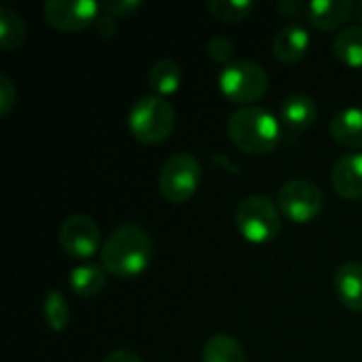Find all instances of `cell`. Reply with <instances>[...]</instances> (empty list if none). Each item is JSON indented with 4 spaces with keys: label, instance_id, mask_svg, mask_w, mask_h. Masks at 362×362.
Returning a JSON list of instances; mask_svg holds the SVG:
<instances>
[{
    "label": "cell",
    "instance_id": "cell-1",
    "mask_svg": "<svg viewBox=\"0 0 362 362\" xmlns=\"http://www.w3.org/2000/svg\"><path fill=\"white\" fill-rule=\"evenodd\" d=\"M153 259V244L148 233L138 225L117 227L102 246V267L106 274L119 278L140 276Z\"/></svg>",
    "mask_w": 362,
    "mask_h": 362
},
{
    "label": "cell",
    "instance_id": "cell-2",
    "mask_svg": "<svg viewBox=\"0 0 362 362\" xmlns=\"http://www.w3.org/2000/svg\"><path fill=\"white\" fill-rule=\"evenodd\" d=\"M231 142L246 155H267L282 138V127L278 119L259 106L238 108L227 123Z\"/></svg>",
    "mask_w": 362,
    "mask_h": 362
},
{
    "label": "cell",
    "instance_id": "cell-3",
    "mask_svg": "<svg viewBox=\"0 0 362 362\" xmlns=\"http://www.w3.org/2000/svg\"><path fill=\"white\" fill-rule=\"evenodd\" d=\"M129 132L142 144H159L174 132L176 112L159 95L140 98L129 110Z\"/></svg>",
    "mask_w": 362,
    "mask_h": 362
},
{
    "label": "cell",
    "instance_id": "cell-4",
    "mask_svg": "<svg viewBox=\"0 0 362 362\" xmlns=\"http://www.w3.org/2000/svg\"><path fill=\"white\" fill-rule=\"evenodd\" d=\"M269 76L263 66L248 62V59H238L225 66L218 74V89L223 95L240 106H248L257 100H261L267 91Z\"/></svg>",
    "mask_w": 362,
    "mask_h": 362
},
{
    "label": "cell",
    "instance_id": "cell-5",
    "mask_svg": "<svg viewBox=\"0 0 362 362\" xmlns=\"http://www.w3.org/2000/svg\"><path fill=\"white\" fill-rule=\"evenodd\" d=\"M235 227L248 242L267 244L280 233L282 216L269 197L250 195L235 210Z\"/></svg>",
    "mask_w": 362,
    "mask_h": 362
},
{
    "label": "cell",
    "instance_id": "cell-6",
    "mask_svg": "<svg viewBox=\"0 0 362 362\" xmlns=\"http://www.w3.org/2000/svg\"><path fill=\"white\" fill-rule=\"evenodd\" d=\"M202 182V165L189 153L172 155L159 172L161 195L170 204H187Z\"/></svg>",
    "mask_w": 362,
    "mask_h": 362
},
{
    "label": "cell",
    "instance_id": "cell-7",
    "mask_svg": "<svg viewBox=\"0 0 362 362\" xmlns=\"http://www.w3.org/2000/svg\"><path fill=\"white\" fill-rule=\"evenodd\" d=\"M325 204V195L320 187L305 178L288 180L278 193V206L284 216H288L297 225H305L314 221Z\"/></svg>",
    "mask_w": 362,
    "mask_h": 362
},
{
    "label": "cell",
    "instance_id": "cell-8",
    "mask_svg": "<svg viewBox=\"0 0 362 362\" xmlns=\"http://www.w3.org/2000/svg\"><path fill=\"white\" fill-rule=\"evenodd\" d=\"M102 6L93 0H49L42 8L45 21L59 32H81L93 25Z\"/></svg>",
    "mask_w": 362,
    "mask_h": 362
},
{
    "label": "cell",
    "instance_id": "cell-9",
    "mask_svg": "<svg viewBox=\"0 0 362 362\" xmlns=\"http://www.w3.org/2000/svg\"><path fill=\"white\" fill-rule=\"evenodd\" d=\"M59 244L72 259H91L102 246V233L95 221L85 214H74L64 221L59 229Z\"/></svg>",
    "mask_w": 362,
    "mask_h": 362
},
{
    "label": "cell",
    "instance_id": "cell-10",
    "mask_svg": "<svg viewBox=\"0 0 362 362\" xmlns=\"http://www.w3.org/2000/svg\"><path fill=\"white\" fill-rule=\"evenodd\" d=\"M354 11H356V4H352L350 0H314L305 6L308 21L314 28L327 30V32L344 25L352 17Z\"/></svg>",
    "mask_w": 362,
    "mask_h": 362
},
{
    "label": "cell",
    "instance_id": "cell-11",
    "mask_svg": "<svg viewBox=\"0 0 362 362\" xmlns=\"http://www.w3.org/2000/svg\"><path fill=\"white\" fill-rule=\"evenodd\" d=\"M333 189L346 199H362V153L341 157L331 174Z\"/></svg>",
    "mask_w": 362,
    "mask_h": 362
},
{
    "label": "cell",
    "instance_id": "cell-12",
    "mask_svg": "<svg viewBox=\"0 0 362 362\" xmlns=\"http://www.w3.org/2000/svg\"><path fill=\"white\" fill-rule=\"evenodd\" d=\"M308 47H310V34L301 25H284L282 30H278L272 42V51L276 59L284 64L299 62L308 53Z\"/></svg>",
    "mask_w": 362,
    "mask_h": 362
},
{
    "label": "cell",
    "instance_id": "cell-13",
    "mask_svg": "<svg viewBox=\"0 0 362 362\" xmlns=\"http://www.w3.org/2000/svg\"><path fill=\"white\" fill-rule=\"evenodd\" d=\"M335 291L350 312H362V263H344L335 274Z\"/></svg>",
    "mask_w": 362,
    "mask_h": 362
},
{
    "label": "cell",
    "instance_id": "cell-14",
    "mask_svg": "<svg viewBox=\"0 0 362 362\" xmlns=\"http://www.w3.org/2000/svg\"><path fill=\"white\" fill-rule=\"evenodd\" d=\"M316 117H318V108L310 95L297 93V95H291L282 104V121L286 127H291L295 132L312 127Z\"/></svg>",
    "mask_w": 362,
    "mask_h": 362
},
{
    "label": "cell",
    "instance_id": "cell-15",
    "mask_svg": "<svg viewBox=\"0 0 362 362\" xmlns=\"http://www.w3.org/2000/svg\"><path fill=\"white\" fill-rule=\"evenodd\" d=\"M331 134L335 142L348 148H362V110L348 108L339 112L331 123Z\"/></svg>",
    "mask_w": 362,
    "mask_h": 362
},
{
    "label": "cell",
    "instance_id": "cell-16",
    "mask_svg": "<svg viewBox=\"0 0 362 362\" xmlns=\"http://www.w3.org/2000/svg\"><path fill=\"white\" fill-rule=\"evenodd\" d=\"M68 282L76 297H95L106 286V269L100 265H78L70 272Z\"/></svg>",
    "mask_w": 362,
    "mask_h": 362
},
{
    "label": "cell",
    "instance_id": "cell-17",
    "mask_svg": "<svg viewBox=\"0 0 362 362\" xmlns=\"http://www.w3.org/2000/svg\"><path fill=\"white\" fill-rule=\"evenodd\" d=\"M202 362H248L246 352L231 335H214L202 350Z\"/></svg>",
    "mask_w": 362,
    "mask_h": 362
},
{
    "label": "cell",
    "instance_id": "cell-18",
    "mask_svg": "<svg viewBox=\"0 0 362 362\" xmlns=\"http://www.w3.org/2000/svg\"><path fill=\"white\" fill-rule=\"evenodd\" d=\"M180 81H182V70L174 59H168V57L159 59L148 70V85L159 98L176 93L180 87Z\"/></svg>",
    "mask_w": 362,
    "mask_h": 362
},
{
    "label": "cell",
    "instance_id": "cell-19",
    "mask_svg": "<svg viewBox=\"0 0 362 362\" xmlns=\"http://www.w3.org/2000/svg\"><path fill=\"white\" fill-rule=\"evenodd\" d=\"M333 51L350 68H362V25H352L335 36Z\"/></svg>",
    "mask_w": 362,
    "mask_h": 362
},
{
    "label": "cell",
    "instance_id": "cell-20",
    "mask_svg": "<svg viewBox=\"0 0 362 362\" xmlns=\"http://www.w3.org/2000/svg\"><path fill=\"white\" fill-rule=\"evenodd\" d=\"M25 40V23L8 6L0 8V47L4 51H15L23 45Z\"/></svg>",
    "mask_w": 362,
    "mask_h": 362
},
{
    "label": "cell",
    "instance_id": "cell-21",
    "mask_svg": "<svg viewBox=\"0 0 362 362\" xmlns=\"http://www.w3.org/2000/svg\"><path fill=\"white\" fill-rule=\"evenodd\" d=\"M42 312H45L47 327L51 331H55V333L66 331V327L70 322V310H68V303H66V299H64V295L59 291H49L45 295Z\"/></svg>",
    "mask_w": 362,
    "mask_h": 362
},
{
    "label": "cell",
    "instance_id": "cell-22",
    "mask_svg": "<svg viewBox=\"0 0 362 362\" xmlns=\"http://www.w3.org/2000/svg\"><path fill=\"white\" fill-rule=\"evenodd\" d=\"M208 8L221 21L238 23V21L248 19L255 4L250 0H208Z\"/></svg>",
    "mask_w": 362,
    "mask_h": 362
},
{
    "label": "cell",
    "instance_id": "cell-23",
    "mask_svg": "<svg viewBox=\"0 0 362 362\" xmlns=\"http://www.w3.org/2000/svg\"><path fill=\"white\" fill-rule=\"evenodd\" d=\"M208 55L216 64L229 66L231 64V57H233V42L227 36H214L208 42Z\"/></svg>",
    "mask_w": 362,
    "mask_h": 362
},
{
    "label": "cell",
    "instance_id": "cell-24",
    "mask_svg": "<svg viewBox=\"0 0 362 362\" xmlns=\"http://www.w3.org/2000/svg\"><path fill=\"white\" fill-rule=\"evenodd\" d=\"M100 6H102V13H106L115 19H125V17L134 15L142 6V2L140 0H106Z\"/></svg>",
    "mask_w": 362,
    "mask_h": 362
},
{
    "label": "cell",
    "instance_id": "cell-25",
    "mask_svg": "<svg viewBox=\"0 0 362 362\" xmlns=\"http://www.w3.org/2000/svg\"><path fill=\"white\" fill-rule=\"evenodd\" d=\"M17 104V91L8 76H0V117H8Z\"/></svg>",
    "mask_w": 362,
    "mask_h": 362
},
{
    "label": "cell",
    "instance_id": "cell-26",
    "mask_svg": "<svg viewBox=\"0 0 362 362\" xmlns=\"http://www.w3.org/2000/svg\"><path fill=\"white\" fill-rule=\"evenodd\" d=\"M93 25H95V32L100 38H115V34H117V19L106 13H102Z\"/></svg>",
    "mask_w": 362,
    "mask_h": 362
},
{
    "label": "cell",
    "instance_id": "cell-27",
    "mask_svg": "<svg viewBox=\"0 0 362 362\" xmlns=\"http://www.w3.org/2000/svg\"><path fill=\"white\" fill-rule=\"evenodd\" d=\"M278 11L282 17H297V15H301V11H305V6L299 0H282L278 4Z\"/></svg>",
    "mask_w": 362,
    "mask_h": 362
},
{
    "label": "cell",
    "instance_id": "cell-28",
    "mask_svg": "<svg viewBox=\"0 0 362 362\" xmlns=\"http://www.w3.org/2000/svg\"><path fill=\"white\" fill-rule=\"evenodd\" d=\"M104 362H142L140 356L136 352H129V350H117V352H110Z\"/></svg>",
    "mask_w": 362,
    "mask_h": 362
},
{
    "label": "cell",
    "instance_id": "cell-29",
    "mask_svg": "<svg viewBox=\"0 0 362 362\" xmlns=\"http://www.w3.org/2000/svg\"><path fill=\"white\" fill-rule=\"evenodd\" d=\"M356 15H358V19L362 21V2H358V4H356Z\"/></svg>",
    "mask_w": 362,
    "mask_h": 362
}]
</instances>
